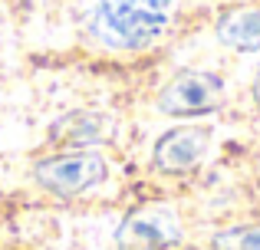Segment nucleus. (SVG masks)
Wrapping results in <instances>:
<instances>
[{"label":"nucleus","instance_id":"6e6552de","mask_svg":"<svg viewBox=\"0 0 260 250\" xmlns=\"http://www.w3.org/2000/svg\"><path fill=\"white\" fill-rule=\"evenodd\" d=\"M211 250H260V224L228 227V231L214 234Z\"/></svg>","mask_w":260,"mask_h":250},{"label":"nucleus","instance_id":"f03ea898","mask_svg":"<svg viewBox=\"0 0 260 250\" xmlns=\"http://www.w3.org/2000/svg\"><path fill=\"white\" fill-rule=\"evenodd\" d=\"M109 174V165L102 155L86 152V148H73L63 155H50L33 168V178L40 188H46L50 194L59 198H73V194H83L89 188L102 185Z\"/></svg>","mask_w":260,"mask_h":250},{"label":"nucleus","instance_id":"20e7f679","mask_svg":"<svg viewBox=\"0 0 260 250\" xmlns=\"http://www.w3.org/2000/svg\"><path fill=\"white\" fill-rule=\"evenodd\" d=\"M115 240L122 250H168L181 240V227L168 207H139L122 221Z\"/></svg>","mask_w":260,"mask_h":250},{"label":"nucleus","instance_id":"7ed1b4c3","mask_svg":"<svg viewBox=\"0 0 260 250\" xmlns=\"http://www.w3.org/2000/svg\"><path fill=\"white\" fill-rule=\"evenodd\" d=\"M221 96H224L221 76L201 73V69H188V73H178L172 83L161 89L158 109L165 112V116L191 119V116L214 112L217 105H221Z\"/></svg>","mask_w":260,"mask_h":250},{"label":"nucleus","instance_id":"f257e3e1","mask_svg":"<svg viewBox=\"0 0 260 250\" xmlns=\"http://www.w3.org/2000/svg\"><path fill=\"white\" fill-rule=\"evenodd\" d=\"M175 0H89V30L112 50H145L165 33Z\"/></svg>","mask_w":260,"mask_h":250},{"label":"nucleus","instance_id":"39448f33","mask_svg":"<svg viewBox=\"0 0 260 250\" xmlns=\"http://www.w3.org/2000/svg\"><path fill=\"white\" fill-rule=\"evenodd\" d=\"M208 145H211V132H208V128L181 125V128L165 132L158 141H155L152 161H155L158 171L181 174V171H191V168L208 155Z\"/></svg>","mask_w":260,"mask_h":250},{"label":"nucleus","instance_id":"1a4fd4ad","mask_svg":"<svg viewBox=\"0 0 260 250\" xmlns=\"http://www.w3.org/2000/svg\"><path fill=\"white\" fill-rule=\"evenodd\" d=\"M257 96H260V76H257Z\"/></svg>","mask_w":260,"mask_h":250},{"label":"nucleus","instance_id":"9d476101","mask_svg":"<svg viewBox=\"0 0 260 250\" xmlns=\"http://www.w3.org/2000/svg\"><path fill=\"white\" fill-rule=\"evenodd\" d=\"M0 10H4V7H0Z\"/></svg>","mask_w":260,"mask_h":250},{"label":"nucleus","instance_id":"423d86ee","mask_svg":"<svg viewBox=\"0 0 260 250\" xmlns=\"http://www.w3.org/2000/svg\"><path fill=\"white\" fill-rule=\"evenodd\" d=\"M217 40L237 53L260 50V7H237L217 20Z\"/></svg>","mask_w":260,"mask_h":250},{"label":"nucleus","instance_id":"0eeeda50","mask_svg":"<svg viewBox=\"0 0 260 250\" xmlns=\"http://www.w3.org/2000/svg\"><path fill=\"white\" fill-rule=\"evenodd\" d=\"M102 135H106V119L95 116V112H70V116H63L50 128V138L59 141V145H70V148L95 145Z\"/></svg>","mask_w":260,"mask_h":250}]
</instances>
